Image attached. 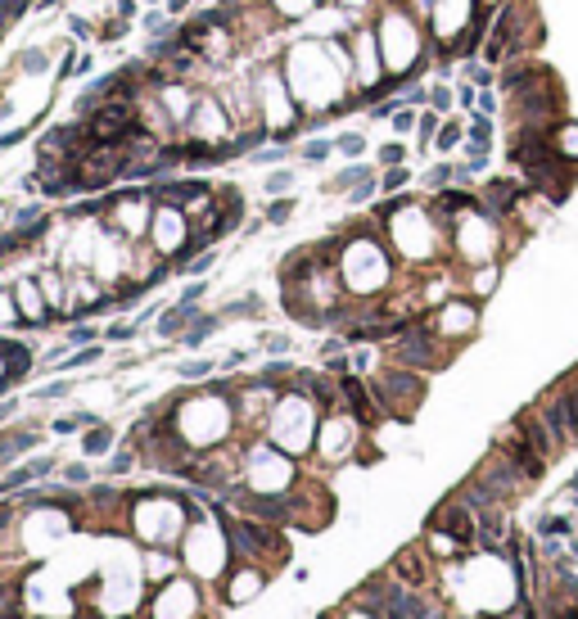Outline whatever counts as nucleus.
I'll use <instances>...</instances> for the list:
<instances>
[{
  "label": "nucleus",
  "instance_id": "f257e3e1",
  "mask_svg": "<svg viewBox=\"0 0 578 619\" xmlns=\"http://www.w3.org/2000/svg\"><path fill=\"white\" fill-rule=\"evenodd\" d=\"M506 118H510V131H551L561 118H570L565 87L556 82V73H547L528 91L506 95Z\"/></svg>",
  "mask_w": 578,
  "mask_h": 619
},
{
  "label": "nucleus",
  "instance_id": "338daca9",
  "mask_svg": "<svg viewBox=\"0 0 578 619\" xmlns=\"http://www.w3.org/2000/svg\"><path fill=\"white\" fill-rule=\"evenodd\" d=\"M144 5H158V0H144Z\"/></svg>",
  "mask_w": 578,
  "mask_h": 619
},
{
  "label": "nucleus",
  "instance_id": "a878e982",
  "mask_svg": "<svg viewBox=\"0 0 578 619\" xmlns=\"http://www.w3.org/2000/svg\"><path fill=\"white\" fill-rule=\"evenodd\" d=\"M452 104H457V91H452L447 82H434L429 87V109H438L443 118H452Z\"/></svg>",
  "mask_w": 578,
  "mask_h": 619
},
{
  "label": "nucleus",
  "instance_id": "ddd939ff",
  "mask_svg": "<svg viewBox=\"0 0 578 619\" xmlns=\"http://www.w3.org/2000/svg\"><path fill=\"white\" fill-rule=\"evenodd\" d=\"M221 131H226V113L217 109V100H195V113L186 118V136L221 140Z\"/></svg>",
  "mask_w": 578,
  "mask_h": 619
},
{
  "label": "nucleus",
  "instance_id": "6e6552de",
  "mask_svg": "<svg viewBox=\"0 0 578 619\" xmlns=\"http://www.w3.org/2000/svg\"><path fill=\"white\" fill-rule=\"evenodd\" d=\"M538 416L547 421V430H551V439L561 447H574V416H570V398H565V389L556 385L551 394H542V403H538Z\"/></svg>",
  "mask_w": 578,
  "mask_h": 619
},
{
  "label": "nucleus",
  "instance_id": "a19ab883",
  "mask_svg": "<svg viewBox=\"0 0 578 619\" xmlns=\"http://www.w3.org/2000/svg\"><path fill=\"white\" fill-rule=\"evenodd\" d=\"M289 186H294V172H285V167H281V172H272V177H267V190H272V195H285Z\"/></svg>",
  "mask_w": 578,
  "mask_h": 619
},
{
  "label": "nucleus",
  "instance_id": "bf43d9fd",
  "mask_svg": "<svg viewBox=\"0 0 578 619\" xmlns=\"http://www.w3.org/2000/svg\"><path fill=\"white\" fill-rule=\"evenodd\" d=\"M109 339H131V326H109Z\"/></svg>",
  "mask_w": 578,
  "mask_h": 619
},
{
  "label": "nucleus",
  "instance_id": "7c9ffc66",
  "mask_svg": "<svg viewBox=\"0 0 578 619\" xmlns=\"http://www.w3.org/2000/svg\"><path fill=\"white\" fill-rule=\"evenodd\" d=\"M27 479H36V470H32V461L23 465V470H9L5 479H0V493H14V489H23Z\"/></svg>",
  "mask_w": 578,
  "mask_h": 619
},
{
  "label": "nucleus",
  "instance_id": "2f4dec72",
  "mask_svg": "<svg viewBox=\"0 0 578 619\" xmlns=\"http://www.w3.org/2000/svg\"><path fill=\"white\" fill-rule=\"evenodd\" d=\"M362 177H366V167H362V163H348V167H343L339 177L330 181V190H353V186H357Z\"/></svg>",
  "mask_w": 578,
  "mask_h": 619
},
{
  "label": "nucleus",
  "instance_id": "f3484780",
  "mask_svg": "<svg viewBox=\"0 0 578 619\" xmlns=\"http://www.w3.org/2000/svg\"><path fill=\"white\" fill-rule=\"evenodd\" d=\"M551 145L565 163H578V118H561L551 127Z\"/></svg>",
  "mask_w": 578,
  "mask_h": 619
},
{
  "label": "nucleus",
  "instance_id": "a18cd8bd",
  "mask_svg": "<svg viewBox=\"0 0 578 619\" xmlns=\"http://www.w3.org/2000/svg\"><path fill=\"white\" fill-rule=\"evenodd\" d=\"M285 158V145H272V149H253V163H281Z\"/></svg>",
  "mask_w": 578,
  "mask_h": 619
},
{
  "label": "nucleus",
  "instance_id": "7ed1b4c3",
  "mask_svg": "<svg viewBox=\"0 0 578 619\" xmlns=\"http://www.w3.org/2000/svg\"><path fill=\"white\" fill-rule=\"evenodd\" d=\"M371 394H375V403H380L384 416L407 421L411 407L425 398V380H420V371H411V366H393V371H384V375L371 380Z\"/></svg>",
  "mask_w": 578,
  "mask_h": 619
},
{
  "label": "nucleus",
  "instance_id": "aec40b11",
  "mask_svg": "<svg viewBox=\"0 0 578 619\" xmlns=\"http://www.w3.org/2000/svg\"><path fill=\"white\" fill-rule=\"evenodd\" d=\"M213 330H217V317H204V312H199V317L190 321L186 330H181V344H190V348H195V344H204V339L213 335Z\"/></svg>",
  "mask_w": 578,
  "mask_h": 619
},
{
  "label": "nucleus",
  "instance_id": "6e6d98bb",
  "mask_svg": "<svg viewBox=\"0 0 578 619\" xmlns=\"http://www.w3.org/2000/svg\"><path fill=\"white\" fill-rule=\"evenodd\" d=\"M199 299H204V281H195L186 294H181V303H199Z\"/></svg>",
  "mask_w": 578,
  "mask_h": 619
},
{
  "label": "nucleus",
  "instance_id": "774afa93",
  "mask_svg": "<svg viewBox=\"0 0 578 619\" xmlns=\"http://www.w3.org/2000/svg\"><path fill=\"white\" fill-rule=\"evenodd\" d=\"M493 5H502V0H493Z\"/></svg>",
  "mask_w": 578,
  "mask_h": 619
},
{
  "label": "nucleus",
  "instance_id": "2eb2a0df",
  "mask_svg": "<svg viewBox=\"0 0 578 619\" xmlns=\"http://www.w3.org/2000/svg\"><path fill=\"white\" fill-rule=\"evenodd\" d=\"M339 394L348 398L353 421H362V425H375V421H380V412H375V394L362 385L357 375H343V380H339Z\"/></svg>",
  "mask_w": 578,
  "mask_h": 619
},
{
  "label": "nucleus",
  "instance_id": "20e7f679",
  "mask_svg": "<svg viewBox=\"0 0 578 619\" xmlns=\"http://www.w3.org/2000/svg\"><path fill=\"white\" fill-rule=\"evenodd\" d=\"M384 276H389V258H384L380 240L375 235H366V240H353L348 249H343V285L357 294H371L384 285Z\"/></svg>",
  "mask_w": 578,
  "mask_h": 619
},
{
  "label": "nucleus",
  "instance_id": "c03bdc74",
  "mask_svg": "<svg viewBox=\"0 0 578 619\" xmlns=\"http://www.w3.org/2000/svg\"><path fill=\"white\" fill-rule=\"evenodd\" d=\"M213 371V361H186L181 366V380H199V375H208Z\"/></svg>",
  "mask_w": 578,
  "mask_h": 619
},
{
  "label": "nucleus",
  "instance_id": "4be33fe9",
  "mask_svg": "<svg viewBox=\"0 0 578 619\" xmlns=\"http://www.w3.org/2000/svg\"><path fill=\"white\" fill-rule=\"evenodd\" d=\"M497 276H502V271H497V262H484L475 276H470V290H475V299H484V294L497 290Z\"/></svg>",
  "mask_w": 578,
  "mask_h": 619
},
{
  "label": "nucleus",
  "instance_id": "473e14b6",
  "mask_svg": "<svg viewBox=\"0 0 578 619\" xmlns=\"http://www.w3.org/2000/svg\"><path fill=\"white\" fill-rule=\"evenodd\" d=\"M416 122H420V109H407V104H402V109L393 113V131H402V136L416 131Z\"/></svg>",
  "mask_w": 578,
  "mask_h": 619
},
{
  "label": "nucleus",
  "instance_id": "c756f323",
  "mask_svg": "<svg viewBox=\"0 0 578 619\" xmlns=\"http://www.w3.org/2000/svg\"><path fill=\"white\" fill-rule=\"evenodd\" d=\"M375 190H380V181H375L371 172H366V177L357 181V186L348 190V204H366V199H375Z\"/></svg>",
  "mask_w": 578,
  "mask_h": 619
},
{
  "label": "nucleus",
  "instance_id": "3c124183",
  "mask_svg": "<svg viewBox=\"0 0 578 619\" xmlns=\"http://www.w3.org/2000/svg\"><path fill=\"white\" fill-rule=\"evenodd\" d=\"M91 339H95V330H91V326H73L68 344H91Z\"/></svg>",
  "mask_w": 578,
  "mask_h": 619
},
{
  "label": "nucleus",
  "instance_id": "13d9d810",
  "mask_svg": "<svg viewBox=\"0 0 578 619\" xmlns=\"http://www.w3.org/2000/svg\"><path fill=\"white\" fill-rule=\"evenodd\" d=\"M59 394H68V385H64V380H59V385H50V389H41V398H59Z\"/></svg>",
  "mask_w": 578,
  "mask_h": 619
},
{
  "label": "nucleus",
  "instance_id": "9b49d317",
  "mask_svg": "<svg viewBox=\"0 0 578 619\" xmlns=\"http://www.w3.org/2000/svg\"><path fill=\"white\" fill-rule=\"evenodd\" d=\"M475 326H479V308H475V303H466V299L443 303V312L434 317V330H438L443 339H461V335H470Z\"/></svg>",
  "mask_w": 578,
  "mask_h": 619
},
{
  "label": "nucleus",
  "instance_id": "4c0bfd02",
  "mask_svg": "<svg viewBox=\"0 0 578 619\" xmlns=\"http://www.w3.org/2000/svg\"><path fill=\"white\" fill-rule=\"evenodd\" d=\"M127 18H109V23L100 27V41H122V36H127Z\"/></svg>",
  "mask_w": 578,
  "mask_h": 619
},
{
  "label": "nucleus",
  "instance_id": "8fccbe9b",
  "mask_svg": "<svg viewBox=\"0 0 578 619\" xmlns=\"http://www.w3.org/2000/svg\"><path fill=\"white\" fill-rule=\"evenodd\" d=\"M95 357H100V348H95V344H86L82 353H73L68 361H64V366H86V361H95Z\"/></svg>",
  "mask_w": 578,
  "mask_h": 619
},
{
  "label": "nucleus",
  "instance_id": "5701e85b",
  "mask_svg": "<svg viewBox=\"0 0 578 619\" xmlns=\"http://www.w3.org/2000/svg\"><path fill=\"white\" fill-rule=\"evenodd\" d=\"M109 443H113V430H109V425H91V430H86V439H82V452L100 456V452H109Z\"/></svg>",
  "mask_w": 578,
  "mask_h": 619
},
{
  "label": "nucleus",
  "instance_id": "680f3d73",
  "mask_svg": "<svg viewBox=\"0 0 578 619\" xmlns=\"http://www.w3.org/2000/svg\"><path fill=\"white\" fill-rule=\"evenodd\" d=\"M36 9H54V5H64V0H32Z\"/></svg>",
  "mask_w": 578,
  "mask_h": 619
},
{
  "label": "nucleus",
  "instance_id": "79ce46f5",
  "mask_svg": "<svg viewBox=\"0 0 578 619\" xmlns=\"http://www.w3.org/2000/svg\"><path fill=\"white\" fill-rule=\"evenodd\" d=\"M64 27H68V36H77V41H86V36H91V23H86L82 14H68V23H64Z\"/></svg>",
  "mask_w": 578,
  "mask_h": 619
},
{
  "label": "nucleus",
  "instance_id": "f8f14e48",
  "mask_svg": "<svg viewBox=\"0 0 578 619\" xmlns=\"http://www.w3.org/2000/svg\"><path fill=\"white\" fill-rule=\"evenodd\" d=\"M14 312H18V321H27V326H45L50 299H45V290H36V281H18L14 285Z\"/></svg>",
  "mask_w": 578,
  "mask_h": 619
},
{
  "label": "nucleus",
  "instance_id": "a211bd4d",
  "mask_svg": "<svg viewBox=\"0 0 578 619\" xmlns=\"http://www.w3.org/2000/svg\"><path fill=\"white\" fill-rule=\"evenodd\" d=\"M195 317H199L195 303H181V299H177V303H172V308L158 317V335H177V330H186Z\"/></svg>",
  "mask_w": 578,
  "mask_h": 619
},
{
  "label": "nucleus",
  "instance_id": "1a4fd4ad",
  "mask_svg": "<svg viewBox=\"0 0 578 619\" xmlns=\"http://www.w3.org/2000/svg\"><path fill=\"white\" fill-rule=\"evenodd\" d=\"M547 73H551V68H547L542 59H533V54H524V59H506V64H502V73H497V91H502V95L528 91L533 82H542Z\"/></svg>",
  "mask_w": 578,
  "mask_h": 619
},
{
  "label": "nucleus",
  "instance_id": "052dcab7",
  "mask_svg": "<svg viewBox=\"0 0 578 619\" xmlns=\"http://www.w3.org/2000/svg\"><path fill=\"white\" fill-rule=\"evenodd\" d=\"M190 9V0H168V14H186Z\"/></svg>",
  "mask_w": 578,
  "mask_h": 619
},
{
  "label": "nucleus",
  "instance_id": "f704fd0d",
  "mask_svg": "<svg viewBox=\"0 0 578 619\" xmlns=\"http://www.w3.org/2000/svg\"><path fill=\"white\" fill-rule=\"evenodd\" d=\"M330 154H334L330 140H307V145H303V158H307V163H321V158H330Z\"/></svg>",
  "mask_w": 578,
  "mask_h": 619
},
{
  "label": "nucleus",
  "instance_id": "cd10ccee",
  "mask_svg": "<svg viewBox=\"0 0 578 619\" xmlns=\"http://www.w3.org/2000/svg\"><path fill=\"white\" fill-rule=\"evenodd\" d=\"M438 127H443V113H438V109H420V122H416L420 145H429V140L438 136Z\"/></svg>",
  "mask_w": 578,
  "mask_h": 619
},
{
  "label": "nucleus",
  "instance_id": "bb28decb",
  "mask_svg": "<svg viewBox=\"0 0 578 619\" xmlns=\"http://www.w3.org/2000/svg\"><path fill=\"white\" fill-rule=\"evenodd\" d=\"M407 186H411V167H407V163H398V167H384V177H380V190L398 195V190H407Z\"/></svg>",
  "mask_w": 578,
  "mask_h": 619
},
{
  "label": "nucleus",
  "instance_id": "0eeeda50",
  "mask_svg": "<svg viewBox=\"0 0 578 619\" xmlns=\"http://www.w3.org/2000/svg\"><path fill=\"white\" fill-rule=\"evenodd\" d=\"M149 231H154V244H158L163 253H177L181 244L190 240L186 213H181L177 204H158V208H154V222H149Z\"/></svg>",
  "mask_w": 578,
  "mask_h": 619
},
{
  "label": "nucleus",
  "instance_id": "09e8293b",
  "mask_svg": "<svg viewBox=\"0 0 578 619\" xmlns=\"http://www.w3.org/2000/svg\"><path fill=\"white\" fill-rule=\"evenodd\" d=\"M213 262H217V253H213V249H204V253H199L195 262L186 267V271H190V276H199V271H208V267H213Z\"/></svg>",
  "mask_w": 578,
  "mask_h": 619
},
{
  "label": "nucleus",
  "instance_id": "39448f33",
  "mask_svg": "<svg viewBox=\"0 0 578 619\" xmlns=\"http://www.w3.org/2000/svg\"><path fill=\"white\" fill-rule=\"evenodd\" d=\"M528 195H533V186H528L524 177H488L484 190H479V204H484L493 217H510V213L524 208Z\"/></svg>",
  "mask_w": 578,
  "mask_h": 619
},
{
  "label": "nucleus",
  "instance_id": "6ab92c4d",
  "mask_svg": "<svg viewBox=\"0 0 578 619\" xmlns=\"http://www.w3.org/2000/svg\"><path fill=\"white\" fill-rule=\"evenodd\" d=\"M466 145V118H443V127H438V136H434V149H443V154H452V149H461Z\"/></svg>",
  "mask_w": 578,
  "mask_h": 619
},
{
  "label": "nucleus",
  "instance_id": "72a5a7b5",
  "mask_svg": "<svg viewBox=\"0 0 578 619\" xmlns=\"http://www.w3.org/2000/svg\"><path fill=\"white\" fill-rule=\"evenodd\" d=\"M380 163H384V167H398V163H407V145H398V140L380 145Z\"/></svg>",
  "mask_w": 578,
  "mask_h": 619
},
{
  "label": "nucleus",
  "instance_id": "58836bf2",
  "mask_svg": "<svg viewBox=\"0 0 578 619\" xmlns=\"http://www.w3.org/2000/svg\"><path fill=\"white\" fill-rule=\"evenodd\" d=\"M289 213H294V199H272V208H267V222H289Z\"/></svg>",
  "mask_w": 578,
  "mask_h": 619
},
{
  "label": "nucleus",
  "instance_id": "f03ea898",
  "mask_svg": "<svg viewBox=\"0 0 578 619\" xmlns=\"http://www.w3.org/2000/svg\"><path fill=\"white\" fill-rule=\"evenodd\" d=\"M452 244L466 262L484 267V262H497V249H502V217H493L484 204L470 208L466 217L452 222Z\"/></svg>",
  "mask_w": 578,
  "mask_h": 619
},
{
  "label": "nucleus",
  "instance_id": "b1692460",
  "mask_svg": "<svg viewBox=\"0 0 578 619\" xmlns=\"http://www.w3.org/2000/svg\"><path fill=\"white\" fill-rule=\"evenodd\" d=\"M262 588V579L253 574V569H239L235 574V583H230V602H249V597Z\"/></svg>",
  "mask_w": 578,
  "mask_h": 619
},
{
  "label": "nucleus",
  "instance_id": "ea45409f",
  "mask_svg": "<svg viewBox=\"0 0 578 619\" xmlns=\"http://www.w3.org/2000/svg\"><path fill=\"white\" fill-rule=\"evenodd\" d=\"M479 113H488V118H493V113H502V100H497V91L488 87V91H479V104H475Z\"/></svg>",
  "mask_w": 578,
  "mask_h": 619
},
{
  "label": "nucleus",
  "instance_id": "4d7b16f0",
  "mask_svg": "<svg viewBox=\"0 0 578 619\" xmlns=\"http://www.w3.org/2000/svg\"><path fill=\"white\" fill-rule=\"evenodd\" d=\"M113 9H118V18H131V14H136V0H118Z\"/></svg>",
  "mask_w": 578,
  "mask_h": 619
},
{
  "label": "nucleus",
  "instance_id": "864d4df0",
  "mask_svg": "<svg viewBox=\"0 0 578 619\" xmlns=\"http://www.w3.org/2000/svg\"><path fill=\"white\" fill-rule=\"evenodd\" d=\"M434 77H438V82H452V59H434Z\"/></svg>",
  "mask_w": 578,
  "mask_h": 619
},
{
  "label": "nucleus",
  "instance_id": "c9c22d12",
  "mask_svg": "<svg viewBox=\"0 0 578 619\" xmlns=\"http://www.w3.org/2000/svg\"><path fill=\"white\" fill-rule=\"evenodd\" d=\"M18 68H23V73H41L45 68V50H41V45H36V50H23V54H18Z\"/></svg>",
  "mask_w": 578,
  "mask_h": 619
},
{
  "label": "nucleus",
  "instance_id": "5fc2aeb1",
  "mask_svg": "<svg viewBox=\"0 0 578 619\" xmlns=\"http://www.w3.org/2000/svg\"><path fill=\"white\" fill-rule=\"evenodd\" d=\"M64 475H68V484H86V479H91V470H86V465H68Z\"/></svg>",
  "mask_w": 578,
  "mask_h": 619
},
{
  "label": "nucleus",
  "instance_id": "603ef678",
  "mask_svg": "<svg viewBox=\"0 0 578 619\" xmlns=\"http://www.w3.org/2000/svg\"><path fill=\"white\" fill-rule=\"evenodd\" d=\"M131 461H136L131 452H118V456H113V465H109V470H113V475H122V470H131Z\"/></svg>",
  "mask_w": 578,
  "mask_h": 619
},
{
  "label": "nucleus",
  "instance_id": "c85d7f7f",
  "mask_svg": "<svg viewBox=\"0 0 578 619\" xmlns=\"http://www.w3.org/2000/svg\"><path fill=\"white\" fill-rule=\"evenodd\" d=\"M334 149H339L343 158H362V154H366V136H357V131H343V136L334 140Z\"/></svg>",
  "mask_w": 578,
  "mask_h": 619
},
{
  "label": "nucleus",
  "instance_id": "4468645a",
  "mask_svg": "<svg viewBox=\"0 0 578 619\" xmlns=\"http://www.w3.org/2000/svg\"><path fill=\"white\" fill-rule=\"evenodd\" d=\"M226 533H230V542H235V551H244V556H258V551L276 547L272 529H267V525H253V520H230Z\"/></svg>",
  "mask_w": 578,
  "mask_h": 619
},
{
  "label": "nucleus",
  "instance_id": "dca6fc26",
  "mask_svg": "<svg viewBox=\"0 0 578 619\" xmlns=\"http://www.w3.org/2000/svg\"><path fill=\"white\" fill-rule=\"evenodd\" d=\"M353 439H357V421H325L321 425V452H330V456H343V452H353Z\"/></svg>",
  "mask_w": 578,
  "mask_h": 619
},
{
  "label": "nucleus",
  "instance_id": "e2e57ef3",
  "mask_svg": "<svg viewBox=\"0 0 578 619\" xmlns=\"http://www.w3.org/2000/svg\"><path fill=\"white\" fill-rule=\"evenodd\" d=\"M570 493H574V502H578V470H574V484H570Z\"/></svg>",
  "mask_w": 578,
  "mask_h": 619
},
{
  "label": "nucleus",
  "instance_id": "e433bc0d",
  "mask_svg": "<svg viewBox=\"0 0 578 619\" xmlns=\"http://www.w3.org/2000/svg\"><path fill=\"white\" fill-rule=\"evenodd\" d=\"M457 104H461L466 113L479 104V87H475V82H457Z\"/></svg>",
  "mask_w": 578,
  "mask_h": 619
},
{
  "label": "nucleus",
  "instance_id": "9d476101",
  "mask_svg": "<svg viewBox=\"0 0 578 619\" xmlns=\"http://www.w3.org/2000/svg\"><path fill=\"white\" fill-rule=\"evenodd\" d=\"M429 529H443V533H452L457 542H470V538L479 533V520L470 516V507H466L461 498H452V502H443V507L434 511Z\"/></svg>",
  "mask_w": 578,
  "mask_h": 619
},
{
  "label": "nucleus",
  "instance_id": "37998d69",
  "mask_svg": "<svg viewBox=\"0 0 578 619\" xmlns=\"http://www.w3.org/2000/svg\"><path fill=\"white\" fill-rule=\"evenodd\" d=\"M41 290H45V299H50L54 308L64 303V299H59V276H54V271H45V276H41Z\"/></svg>",
  "mask_w": 578,
  "mask_h": 619
},
{
  "label": "nucleus",
  "instance_id": "393cba45",
  "mask_svg": "<svg viewBox=\"0 0 578 619\" xmlns=\"http://www.w3.org/2000/svg\"><path fill=\"white\" fill-rule=\"evenodd\" d=\"M425 186L438 195V190H447V186H457V163H434L429 172H425Z\"/></svg>",
  "mask_w": 578,
  "mask_h": 619
},
{
  "label": "nucleus",
  "instance_id": "69168bd1",
  "mask_svg": "<svg viewBox=\"0 0 578 619\" xmlns=\"http://www.w3.org/2000/svg\"><path fill=\"white\" fill-rule=\"evenodd\" d=\"M353 619H371V615H353Z\"/></svg>",
  "mask_w": 578,
  "mask_h": 619
},
{
  "label": "nucleus",
  "instance_id": "423d86ee",
  "mask_svg": "<svg viewBox=\"0 0 578 619\" xmlns=\"http://www.w3.org/2000/svg\"><path fill=\"white\" fill-rule=\"evenodd\" d=\"M497 452H502V456H506V461H510V465H515V470H519V475H524V479H528V484H533V479H542V475H547V456H542V452H538V447H533V443H528V439H524V434H519V430H515V425H510V430L502 434V439H497Z\"/></svg>",
  "mask_w": 578,
  "mask_h": 619
},
{
  "label": "nucleus",
  "instance_id": "de8ad7c7",
  "mask_svg": "<svg viewBox=\"0 0 578 619\" xmlns=\"http://www.w3.org/2000/svg\"><path fill=\"white\" fill-rule=\"evenodd\" d=\"M258 308H262L258 299H239V303H230V308H226V317H249V312H258Z\"/></svg>",
  "mask_w": 578,
  "mask_h": 619
},
{
  "label": "nucleus",
  "instance_id": "412c9836",
  "mask_svg": "<svg viewBox=\"0 0 578 619\" xmlns=\"http://www.w3.org/2000/svg\"><path fill=\"white\" fill-rule=\"evenodd\" d=\"M461 64H466V82H475L479 91L497 87V73H493V64H484V59H461Z\"/></svg>",
  "mask_w": 578,
  "mask_h": 619
},
{
  "label": "nucleus",
  "instance_id": "0e129e2a",
  "mask_svg": "<svg viewBox=\"0 0 578 619\" xmlns=\"http://www.w3.org/2000/svg\"><path fill=\"white\" fill-rule=\"evenodd\" d=\"M574 556H578V538H574Z\"/></svg>",
  "mask_w": 578,
  "mask_h": 619
},
{
  "label": "nucleus",
  "instance_id": "49530a36",
  "mask_svg": "<svg viewBox=\"0 0 578 619\" xmlns=\"http://www.w3.org/2000/svg\"><path fill=\"white\" fill-rule=\"evenodd\" d=\"M14 222H18V226H36V222H41V208H36V204L18 208V213H14Z\"/></svg>",
  "mask_w": 578,
  "mask_h": 619
}]
</instances>
